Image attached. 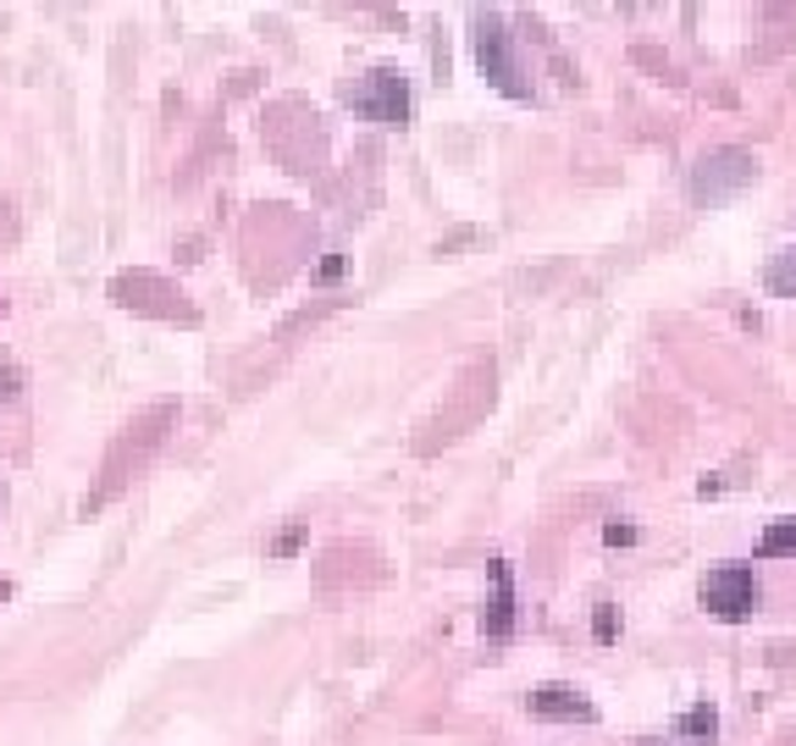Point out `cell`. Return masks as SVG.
Returning <instances> with one entry per match:
<instances>
[{
  "mask_svg": "<svg viewBox=\"0 0 796 746\" xmlns=\"http://www.w3.org/2000/svg\"><path fill=\"white\" fill-rule=\"evenodd\" d=\"M752 177H757V161H752L746 150H735V144L708 150V155L691 166V199H697V205H719V199L741 194Z\"/></svg>",
  "mask_w": 796,
  "mask_h": 746,
  "instance_id": "1",
  "label": "cell"
},
{
  "mask_svg": "<svg viewBox=\"0 0 796 746\" xmlns=\"http://www.w3.org/2000/svg\"><path fill=\"white\" fill-rule=\"evenodd\" d=\"M697 597H702V608H708L713 619L735 625V619H746V614L757 608V570H752V564H719V570L702 575Z\"/></svg>",
  "mask_w": 796,
  "mask_h": 746,
  "instance_id": "2",
  "label": "cell"
},
{
  "mask_svg": "<svg viewBox=\"0 0 796 746\" xmlns=\"http://www.w3.org/2000/svg\"><path fill=\"white\" fill-rule=\"evenodd\" d=\"M476 62H482V73L493 78V89L498 95H509V100H531V84H526V73H520V62L509 56V34H504V18H476Z\"/></svg>",
  "mask_w": 796,
  "mask_h": 746,
  "instance_id": "3",
  "label": "cell"
},
{
  "mask_svg": "<svg viewBox=\"0 0 796 746\" xmlns=\"http://www.w3.org/2000/svg\"><path fill=\"white\" fill-rule=\"evenodd\" d=\"M354 111H365L370 122H387V128H405L410 122V89L398 73H370V89H348Z\"/></svg>",
  "mask_w": 796,
  "mask_h": 746,
  "instance_id": "4",
  "label": "cell"
},
{
  "mask_svg": "<svg viewBox=\"0 0 796 746\" xmlns=\"http://www.w3.org/2000/svg\"><path fill=\"white\" fill-rule=\"evenodd\" d=\"M526 707H531L537 718H581V724L598 718V702L581 696L576 685H537V691L526 696Z\"/></svg>",
  "mask_w": 796,
  "mask_h": 746,
  "instance_id": "5",
  "label": "cell"
},
{
  "mask_svg": "<svg viewBox=\"0 0 796 746\" xmlns=\"http://www.w3.org/2000/svg\"><path fill=\"white\" fill-rule=\"evenodd\" d=\"M515 630V575H509V559H493V603L482 608V636L504 641Z\"/></svg>",
  "mask_w": 796,
  "mask_h": 746,
  "instance_id": "6",
  "label": "cell"
},
{
  "mask_svg": "<svg viewBox=\"0 0 796 746\" xmlns=\"http://www.w3.org/2000/svg\"><path fill=\"white\" fill-rule=\"evenodd\" d=\"M752 553H757V559H785V553H796V520H774V526H763V537H757Z\"/></svg>",
  "mask_w": 796,
  "mask_h": 746,
  "instance_id": "7",
  "label": "cell"
},
{
  "mask_svg": "<svg viewBox=\"0 0 796 746\" xmlns=\"http://www.w3.org/2000/svg\"><path fill=\"white\" fill-rule=\"evenodd\" d=\"M763 282H768V288H774L779 299H796V244H790V249H779V255L768 260Z\"/></svg>",
  "mask_w": 796,
  "mask_h": 746,
  "instance_id": "8",
  "label": "cell"
},
{
  "mask_svg": "<svg viewBox=\"0 0 796 746\" xmlns=\"http://www.w3.org/2000/svg\"><path fill=\"white\" fill-rule=\"evenodd\" d=\"M675 729H680L686 740H713V735H719V713H713L708 702H697V707H686V713H680V724H675Z\"/></svg>",
  "mask_w": 796,
  "mask_h": 746,
  "instance_id": "9",
  "label": "cell"
},
{
  "mask_svg": "<svg viewBox=\"0 0 796 746\" xmlns=\"http://www.w3.org/2000/svg\"><path fill=\"white\" fill-rule=\"evenodd\" d=\"M592 636H598L603 647L620 636V608H614V603H598V608H592Z\"/></svg>",
  "mask_w": 796,
  "mask_h": 746,
  "instance_id": "10",
  "label": "cell"
},
{
  "mask_svg": "<svg viewBox=\"0 0 796 746\" xmlns=\"http://www.w3.org/2000/svg\"><path fill=\"white\" fill-rule=\"evenodd\" d=\"M304 537H310V531H304V520H299V526H288V531H277V537H271V553H277V559H288V553H299V548H304Z\"/></svg>",
  "mask_w": 796,
  "mask_h": 746,
  "instance_id": "11",
  "label": "cell"
},
{
  "mask_svg": "<svg viewBox=\"0 0 796 746\" xmlns=\"http://www.w3.org/2000/svg\"><path fill=\"white\" fill-rule=\"evenodd\" d=\"M636 537H642V531H636L631 520H609V526H603V542H609V548H631Z\"/></svg>",
  "mask_w": 796,
  "mask_h": 746,
  "instance_id": "12",
  "label": "cell"
},
{
  "mask_svg": "<svg viewBox=\"0 0 796 746\" xmlns=\"http://www.w3.org/2000/svg\"><path fill=\"white\" fill-rule=\"evenodd\" d=\"M332 277H343V255H326V260L315 266V282H332Z\"/></svg>",
  "mask_w": 796,
  "mask_h": 746,
  "instance_id": "13",
  "label": "cell"
},
{
  "mask_svg": "<svg viewBox=\"0 0 796 746\" xmlns=\"http://www.w3.org/2000/svg\"><path fill=\"white\" fill-rule=\"evenodd\" d=\"M0 603H7V581H0Z\"/></svg>",
  "mask_w": 796,
  "mask_h": 746,
  "instance_id": "14",
  "label": "cell"
},
{
  "mask_svg": "<svg viewBox=\"0 0 796 746\" xmlns=\"http://www.w3.org/2000/svg\"><path fill=\"white\" fill-rule=\"evenodd\" d=\"M636 746H658V740H636Z\"/></svg>",
  "mask_w": 796,
  "mask_h": 746,
  "instance_id": "15",
  "label": "cell"
}]
</instances>
